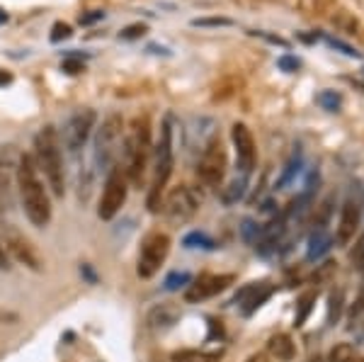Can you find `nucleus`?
Returning a JSON list of instances; mask_svg holds the SVG:
<instances>
[{
  "label": "nucleus",
  "instance_id": "1",
  "mask_svg": "<svg viewBox=\"0 0 364 362\" xmlns=\"http://www.w3.org/2000/svg\"><path fill=\"white\" fill-rule=\"evenodd\" d=\"M15 180H17V190H20V200H22V209H25L27 219L32 221L34 226H46L51 221V202L49 195H46L44 180L39 175V168L34 163V156H20L17 161V171H15Z\"/></svg>",
  "mask_w": 364,
  "mask_h": 362
},
{
  "label": "nucleus",
  "instance_id": "2",
  "mask_svg": "<svg viewBox=\"0 0 364 362\" xmlns=\"http://www.w3.org/2000/svg\"><path fill=\"white\" fill-rule=\"evenodd\" d=\"M122 154H124V171L129 185L141 188L146 180V168L151 161V124L149 117H134L124 129V144H122Z\"/></svg>",
  "mask_w": 364,
  "mask_h": 362
},
{
  "label": "nucleus",
  "instance_id": "3",
  "mask_svg": "<svg viewBox=\"0 0 364 362\" xmlns=\"http://www.w3.org/2000/svg\"><path fill=\"white\" fill-rule=\"evenodd\" d=\"M34 163L44 173L46 183L56 197L66 192V173H63V156H61V137L54 127H44L34 137Z\"/></svg>",
  "mask_w": 364,
  "mask_h": 362
},
{
  "label": "nucleus",
  "instance_id": "4",
  "mask_svg": "<svg viewBox=\"0 0 364 362\" xmlns=\"http://www.w3.org/2000/svg\"><path fill=\"white\" fill-rule=\"evenodd\" d=\"M175 166V156H173V117H166L161 127V139L156 146V156H154V180H151V190H149V209L158 212L161 209L163 192L166 185L173 175Z\"/></svg>",
  "mask_w": 364,
  "mask_h": 362
},
{
  "label": "nucleus",
  "instance_id": "5",
  "mask_svg": "<svg viewBox=\"0 0 364 362\" xmlns=\"http://www.w3.org/2000/svg\"><path fill=\"white\" fill-rule=\"evenodd\" d=\"M122 144H124V119L119 115H107L100 124V129L95 134V166L100 171H112L117 166V159L122 154Z\"/></svg>",
  "mask_w": 364,
  "mask_h": 362
},
{
  "label": "nucleus",
  "instance_id": "6",
  "mask_svg": "<svg viewBox=\"0 0 364 362\" xmlns=\"http://www.w3.org/2000/svg\"><path fill=\"white\" fill-rule=\"evenodd\" d=\"M226 175V149L219 137H211L197 163V178L207 188H219Z\"/></svg>",
  "mask_w": 364,
  "mask_h": 362
},
{
  "label": "nucleus",
  "instance_id": "7",
  "mask_svg": "<svg viewBox=\"0 0 364 362\" xmlns=\"http://www.w3.org/2000/svg\"><path fill=\"white\" fill-rule=\"evenodd\" d=\"M170 253V236L163 231H151L149 236L144 238V243H141V250H139V277L149 280L154 277L158 270H161V265L166 262Z\"/></svg>",
  "mask_w": 364,
  "mask_h": 362
},
{
  "label": "nucleus",
  "instance_id": "8",
  "mask_svg": "<svg viewBox=\"0 0 364 362\" xmlns=\"http://www.w3.org/2000/svg\"><path fill=\"white\" fill-rule=\"evenodd\" d=\"M127 192H129V180L122 166H114L112 171L107 173V180H105V190L102 197H100V207H97V217L109 221L117 217L122 207L127 202Z\"/></svg>",
  "mask_w": 364,
  "mask_h": 362
},
{
  "label": "nucleus",
  "instance_id": "9",
  "mask_svg": "<svg viewBox=\"0 0 364 362\" xmlns=\"http://www.w3.org/2000/svg\"><path fill=\"white\" fill-rule=\"evenodd\" d=\"M95 124H97V112L90 107L78 110L75 115H70L66 127H63V137H61L63 144H66V149L73 151V154L83 149L85 142L90 139L92 129H95Z\"/></svg>",
  "mask_w": 364,
  "mask_h": 362
},
{
  "label": "nucleus",
  "instance_id": "10",
  "mask_svg": "<svg viewBox=\"0 0 364 362\" xmlns=\"http://www.w3.org/2000/svg\"><path fill=\"white\" fill-rule=\"evenodd\" d=\"M199 204H202V195H199L195 188H190V185H180V188H175L166 197L163 207H166V214L170 219L185 221L197 212Z\"/></svg>",
  "mask_w": 364,
  "mask_h": 362
},
{
  "label": "nucleus",
  "instance_id": "11",
  "mask_svg": "<svg viewBox=\"0 0 364 362\" xmlns=\"http://www.w3.org/2000/svg\"><path fill=\"white\" fill-rule=\"evenodd\" d=\"M231 139H233V146H236V159H238V168H240V175H248L252 173L255 168V161H257V149H255V139H252V132L243 122H236L231 129Z\"/></svg>",
  "mask_w": 364,
  "mask_h": 362
},
{
  "label": "nucleus",
  "instance_id": "12",
  "mask_svg": "<svg viewBox=\"0 0 364 362\" xmlns=\"http://www.w3.org/2000/svg\"><path fill=\"white\" fill-rule=\"evenodd\" d=\"M233 275H202L197 277L195 282L187 284L185 292V302L190 304H197V302H204L209 297H216L219 292H224L228 284H233Z\"/></svg>",
  "mask_w": 364,
  "mask_h": 362
},
{
  "label": "nucleus",
  "instance_id": "13",
  "mask_svg": "<svg viewBox=\"0 0 364 362\" xmlns=\"http://www.w3.org/2000/svg\"><path fill=\"white\" fill-rule=\"evenodd\" d=\"M360 202L355 200H348L343 207V214H340V224H338V231H336V243L338 246H348V243L355 238L357 229H360Z\"/></svg>",
  "mask_w": 364,
  "mask_h": 362
},
{
  "label": "nucleus",
  "instance_id": "14",
  "mask_svg": "<svg viewBox=\"0 0 364 362\" xmlns=\"http://www.w3.org/2000/svg\"><path fill=\"white\" fill-rule=\"evenodd\" d=\"M5 246H8L10 253L15 255L17 262H22V265L32 267V270H42V262H39V255L34 253L32 243L27 241L25 236H20L17 231L10 229L8 236H5Z\"/></svg>",
  "mask_w": 364,
  "mask_h": 362
},
{
  "label": "nucleus",
  "instance_id": "15",
  "mask_svg": "<svg viewBox=\"0 0 364 362\" xmlns=\"http://www.w3.org/2000/svg\"><path fill=\"white\" fill-rule=\"evenodd\" d=\"M269 294H272V287H269L267 282H255V284H248V287L240 289L233 302L240 304L245 316H250L255 309H260L262 304H265Z\"/></svg>",
  "mask_w": 364,
  "mask_h": 362
},
{
  "label": "nucleus",
  "instance_id": "16",
  "mask_svg": "<svg viewBox=\"0 0 364 362\" xmlns=\"http://www.w3.org/2000/svg\"><path fill=\"white\" fill-rule=\"evenodd\" d=\"M267 353H269V358H274V360H279V362L294 360V355H296L294 341H291V338L287 336V334L272 336V338H269V343H267Z\"/></svg>",
  "mask_w": 364,
  "mask_h": 362
},
{
  "label": "nucleus",
  "instance_id": "17",
  "mask_svg": "<svg viewBox=\"0 0 364 362\" xmlns=\"http://www.w3.org/2000/svg\"><path fill=\"white\" fill-rule=\"evenodd\" d=\"M331 248H333V238L328 236L326 229H316L314 236H311V241H309V260L323 258Z\"/></svg>",
  "mask_w": 364,
  "mask_h": 362
},
{
  "label": "nucleus",
  "instance_id": "18",
  "mask_svg": "<svg viewBox=\"0 0 364 362\" xmlns=\"http://www.w3.org/2000/svg\"><path fill=\"white\" fill-rule=\"evenodd\" d=\"M245 188H248V178H245V175H236V178H233L231 183L221 190V202H224V204H236L238 200H243Z\"/></svg>",
  "mask_w": 364,
  "mask_h": 362
},
{
  "label": "nucleus",
  "instance_id": "19",
  "mask_svg": "<svg viewBox=\"0 0 364 362\" xmlns=\"http://www.w3.org/2000/svg\"><path fill=\"white\" fill-rule=\"evenodd\" d=\"M221 353H207V350H180L173 355V362H219Z\"/></svg>",
  "mask_w": 364,
  "mask_h": 362
},
{
  "label": "nucleus",
  "instance_id": "20",
  "mask_svg": "<svg viewBox=\"0 0 364 362\" xmlns=\"http://www.w3.org/2000/svg\"><path fill=\"white\" fill-rule=\"evenodd\" d=\"M343 307H345V289L338 287L331 294V304H328V321L331 324H338L340 316H343Z\"/></svg>",
  "mask_w": 364,
  "mask_h": 362
},
{
  "label": "nucleus",
  "instance_id": "21",
  "mask_svg": "<svg viewBox=\"0 0 364 362\" xmlns=\"http://www.w3.org/2000/svg\"><path fill=\"white\" fill-rule=\"evenodd\" d=\"M355 358H357L355 346H350V343H338V346L331 350V355H328V362H352Z\"/></svg>",
  "mask_w": 364,
  "mask_h": 362
},
{
  "label": "nucleus",
  "instance_id": "22",
  "mask_svg": "<svg viewBox=\"0 0 364 362\" xmlns=\"http://www.w3.org/2000/svg\"><path fill=\"white\" fill-rule=\"evenodd\" d=\"M175 319H178V312L170 307H158L154 314H151V324L154 326H170L175 324Z\"/></svg>",
  "mask_w": 364,
  "mask_h": 362
},
{
  "label": "nucleus",
  "instance_id": "23",
  "mask_svg": "<svg viewBox=\"0 0 364 362\" xmlns=\"http://www.w3.org/2000/svg\"><path fill=\"white\" fill-rule=\"evenodd\" d=\"M316 302V292H306V294L299 299V312H296V326H304V321H306L311 307H314Z\"/></svg>",
  "mask_w": 364,
  "mask_h": 362
},
{
  "label": "nucleus",
  "instance_id": "24",
  "mask_svg": "<svg viewBox=\"0 0 364 362\" xmlns=\"http://www.w3.org/2000/svg\"><path fill=\"white\" fill-rule=\"evenodd\" d=\"M185 246H187V248H214V241H211L207 233L192 231L190 236L185 238Z\"/></svg>",
  "mask_w": 364,
  "mask_h": 362
},
{
  "label": "nucleus",
  "instance_id": "25",
  "mask_svg": "<svg viewBox=\"0 0 364 362\" xmlns=\"http://www.w3.org/2000/svg\"><path fill=\"white\" fill-rule=\"evenodd\" d=\"M192 282V277L187 275V272H173L168 280H166V289H180V287H185V284H190Z\"/></svg>",
  "mask_w": 364,
  "mask_h": 362
},
{
  "label": "nucleus",
  "instance_id": "26",
  "mask_svg": "<svg viewBox=\"0 0 364 362\" xmlns=\"http://www.w3.org/2000/svg\"><path fill=\"white\" fill-rule=\"evenodd\" d=\"M68 37H70V25H66V22H56L54 34H51V42H61V39H68Z\"/></svg>",
  "mask_w": 364,
  "mask_h": 362
},
{
  "label": "nucleus",
  "instance_id": "27",
  "mask_svg": "<svg viewBox=\"0 0 364 362\" xmlns=\"http://www.w3.org/2000/svg\"><path fill=\"white\" fill-rule=\"evenodd\" d=\"M321 105H326L331 112H336V110L340 107V95H333V92H323V95L318 97Z\"/></svg>",
  "mask_w": 364,
  "mask_h": 362
},
{
  "label": "nucleus",
  "instance_id": "28",
  "mask_svg": "<svg viewBox=\"0 0 364 362\" xmlns=\"http://www.w3.org/2000/svg\"><path fill=\"white\" fill-rule=\"evenodd\" d=\"M144 32H146V25H132V27H127L124 32H122V39H136Z\"/></svg>",
  "mask_w": 364,
  "mask_h": 362
},
{
  "label": "nucleus",
  "instance_id": "29",
  "mask_svg": "<svg viewBox=\"0 0 364 362\" xmlns=\"http://www.w3.org/2000/svg\"><path fill=\"white\" fill-rule=\"evenodd\" d=\"M362 312H364V292H362L360 299H357V307L352 309V321H355L357 316H362Z\"/></svg>",
  "mask_w": 364,
  "mask_h": 362
},
{
  "label": "nucleus",
  "instance_id": "30",
  "mask_svg": "<svg viewBox=\"0 0 364 362\" xmlns=\"http://www.w3.org/2000/svg\"><path fill=\"white\" fill-rule=\"evenodd\" d=\"M248 362H272V358L265 353H257V355H252V358H248Z\"/></svg>",
  "mask_w": 364,
  "mask_h": 362
},
{
  "label": "nucleus",
  "instance_id": "31",
  "mask_svg": "<svg viewBox=\"0 0 364 362\" xmlns=\"http://www.w3.org/2000/svg\"><path fill=\"white\" fill-rule=\"evenodd\" d=\"M8 267V253H5L3 243H0V270H5Z\"/></svg>",
  "mask_w": 364,
  "mask_h": 362
},
{
  "label": "nucleus",
  "instance_id": "32",
  "mask_svg": "<svg viewBox=\"0 0 364 362\" xmlns=\"http://www.w3.org/2000/svg\"><path fill=\"white\" fill-rule=\"evenodd\" d=\"M279 66H284V68H296V66H299V61H291V58H282Z\"/></svg>",
  "mask_w": 364,
  "mask_h": 362
},
{
  "label": "nucleus",
  "instance_id": "33",
  "mask_svg": "<svg viewBox=\"0 0 364 362\" xmlns=\"http://www.w3.org/2000/svg\"><path fill=\"white\" fill-rule=\"evenodd\" d=\"M0 83H10V75L8 73H5V75L0 73Z\"/></svg>",
  "mask_w": 364,
  "mask_h": 362
},
{
  "label": "nucleus",
  "instance_id": "34",
  "mask_svg": "<svg viewBox=\"0 0 364 362\" xmlns=\"http://www.w3.org/2000/svg\"><path fill=\"white\" fill-rule=\"evenodd\" d=\"M352 362H364V358H355V360H352Z\"/></svg>",
  "mask_w": 364,
  "mask_h": 362
},
{
  "label": "nucleus",
  "instance_id": "35",
  "mask_svg": "<svg viewBox=\"0 0 364 362\" xmlns=\"http://www.w3.org/2000/svg\"><path fill=\"white\" fill-rule=\"evenodd\" d=\"M306 362H318V358H311V360H306Z\"/></svg>",
  "mask_w": 364,
  "mask_h": 362
}]
</instances>
